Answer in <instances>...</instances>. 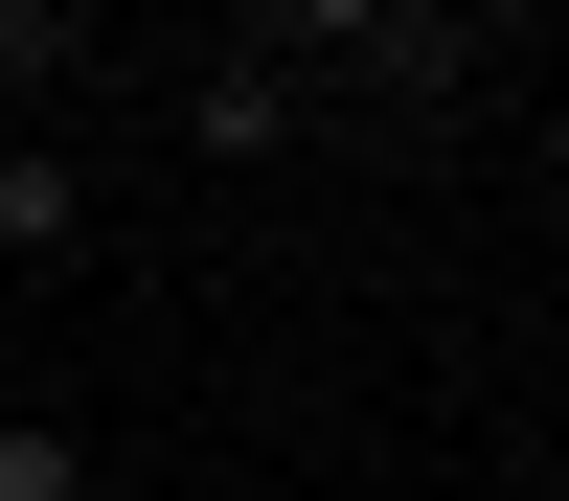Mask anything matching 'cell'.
<instances>
[{"label": "cell", "mask_w": 569, "mask_h": 501, "mask_svg": "<svg viewBox=\"0 0 569 501\" xmlns=\"http://www.w3.org/2000/svg\"><path fill=\"white\" fill-rule=\"evenodd\" d=\"M251 69H273V91H319V69H342V91H388V114H433V91L479 69V23H456V0H273V23H251Z\"/></svg>", "instance_id": "cell-1"}, {"label": "cell", "mask_w": 569, "mask_h": 501, "mask_svg": "<svg viewBox=\"0 0 569 501\" xmlns=\"http://www.w3.org/2000/svg\"><path fill=\"white\" fill-rule=\"evenodd\" d=\"M297 114H319V91H273L251 46H206V69H182V160H297Z\"/></svg>", "instance_id": "cell-2"}, {"label": "cell", "mask_w": 569, "mask_h": 501, "mask_svg": "<svg viewBox=\"0 0 569 501\" xmlns=\"http://www.w3.org/2000/svg\"><path fill=\"white\" fill-rule=\"evenodd\" d=\"M91 251V160L69 137H0V273H69Z\"/></svg>", "instance_id": "cell-3"}, {"label": "cell", "mask_w": 569, "mask_h": 501, "mask_svg": "<svg viewBox=\"0 0 569 501\" xmlns=\"http://www.w3.org/2000/svg\"><path fill=\"white\" fill-rule=\"evenodd\" d=\"M91 46H114V23H91V0H0V91H23V114H46V91L91 69Z\"/></svg>", "instance_id": "cell-4"}, {"label": "cell", "mask_w": 569, "mask_h": 501, "mask_svg": "<svg viewBox=\"0 0 569 501\" xmlns=\"http://www.w3.org/2000/svg\"><path fill=\"white\" fill-rule=\"evenodd\" d=\"M0 501H91V433H69V410H23V388H0Z\"/></svg>", "instance_id": "cell-5"}]
</instances>
